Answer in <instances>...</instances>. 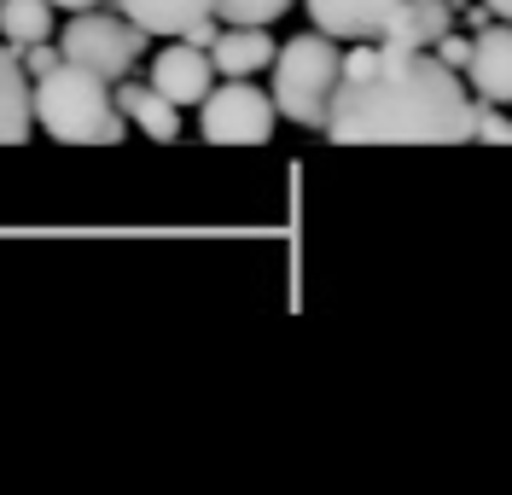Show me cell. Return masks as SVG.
I'll return each mask as SVG.
<instances>
[{
  "mask_svg": "<svg viewBox=\"0 0 512 495\" xmlns=\"http://www.w3.org/2000/svg\"><path fill=\"white\" fill-rule=\"evenodd\" d=\"M472 140H483V146H512V117H501L495 99H472Z\"/></svg>",
  "mask_w": 512,
  "mask_h": 495,
  "instance_id": "cell-16",
  "label": "cell"
},
{
  "mask_svg": "<svg viewBox=\"0 0 512 495\" xmlns=\"http://www.w3.org/2000/svg\"><path fill=\"white\" fill-rule=\"evenodd\" d=\"M454 18H460L454 0H408V18L396 30V47H437L448 30H460Z\"/></svg>",
  "mask_w": 512,
  "mask_h": 495,
  "instance_id": "cell-13",
  "label": "cell"
},
{
  "mask_svg": "<svg viewBox=\"0 0 512 495\" xmlns=\"http://www.w3.org/2000/svg\"><path fill=\"white\" fill-rule=\"evenodd\" d=\"M274 123H280V105L274 94L251 88V76H222L198 105V134L210 146H268Z\"/></svg>",
  "mask_w": 512,
  "mask_h": 495,
  "instance_id": "cell-5",
  "label": "cell"
},
{
  "mask_svg": "<svg viewBox=\"0 0 512 495\" xmlns=\"http://www.w3.org/2000/svg\"><path fill=\"white\" fill-rule=\"evenodd\" d=\"M53 6H64V12H94V6H105V0H53Z\"/></svg>",
  "mask_w": 512,
  "mask_h": 495,
  "instance_id": "cell-20",
  "label": "cell"
},
{
  "mask_svg": "<svg viewBox=\"0 0 512 495\" xmlns=\"http://www.w3.org/2000/svg\"><path fill=\"white\" fill-rule=\"evenodd\" d=\"M472 41H478V35L448 30L443 41H437V59H443V65H454V70H466V65H472Z\"/></svg>",
  "mask_w": 512,
  "mask_h": 495,
  "instance_id": "cell-18",
  "label": "cell"
},
{
  "mask_svg": "<svg viewBox=\"0 0 512 495\" xmlns=\"http://www.w3.org/2000/svg\"><path fill=\"white\" fill-rule=\"evenodd\" d=\"M315 30L338 35V41H396L408 0H303Z\"/></svg>",
  "mask_w": 512,
  "mask_h": 495,
  "instance_id": "cell-6",
  "label": "cell"
},
{
  "mask_svg": "<svg viewBox=\"0 0 512 495\" xmlns=\"http://www.w3.org/2000/svg\"><path fill=\"white\" fill-rule=\"evenodd\" d=\"M489 24H495V6H489V0H472V6H466V30L478 35V30H489Z\"/></svg>",
  "mask_w": 512,
  "mask_h": 495,
  "instance_id": "cell-19",
  "label": "cell"
},
{
  "mask_svg": "<svg viewBox=\"0 0 512 495\" xmlns=\"http://www.w3.org/2000/svg\"><path fill=\"white\" fill-rule=\"evenodd\" d=\"M466 70L437 59V47L355 41L344 82L326 111L332 146H460L472 140Z\"/></svg>",
  "mask_w": 512,
  "mask_h": 495,
  "instance_id": "cell-1",
  "label": "cell"
},
{
  "mask_svg": "<svg viewBox=\"0 0 512 495\" xmlns=\"http://www.w3.org/2000/svg\"><path fill=\"white\" fill-rule=\"evenodd\" d=\"M35 129V94L18 47L0 35V146H24Z\"/></svg>",
  "mask_w": 512,
  "mask_h": 495,
  "instance_id": "cell-8",
  "label": "cell"
},
{
  "mask_svg": "<svg viewBox=\"0 0 512 495\" xmlns=\"http://www.w3.org/2000/svg\"><path fill=\"white\" fill-rule=\"evenodd\" d=\"M489 6H495V18H501V24H512V0H489Z\"/></svg>",
  "mask_w": 512,
  "mask_h": 495,
  "instance_id": "cell-21",
  "label": "cell"
},
{
  "mask_svg": "<svg viewBox=\"0 0 512 495\" xmlns=\"http://www.w3.org/2000/svg\"><path fill=\"white\" fill-rule=\"evenodd\" d=\"M123 18H134L146 35H187L216 18V0H111Z\"/></svg>",
  "mask_w": 512,
  "mask_h": 495,
  "instance_id": "cell-12",
  "label": "cell"
},
{
  "mask_svg": "<svg viewBox=\"0 0 512 495\" xmlns=\"http://www.w3.org/2000/svg\"><path fill=\"white\" fill-rule=\"evenodd\" d=\"M466 82L478 88V99H495V105H512V24H489L472 41V65H466Z\"/></svg>",
  "mask_w": 512,
  "mask_h": 495,
  "instance_id": "cell-9",
  "label": "cell"
},
{
  "mask_svg": "<svg viewBox=\"0 0 512 495\" xmlns=\"http://www.w3.org/2000/svg\"><path fill=\"white\" fill-rule=\"evenodd\" d=\"M338 82H344V53H338V35L326 30L291 35L274 59V105L297 129H326Z\"/></svg>",
  "mask_w": 512,
  "mask_h": 495,
  "instance_id": "cell-3",
  "label": "cell"
},
{
  "mask_svg": "<svg viewBox=\"0 0 512 495\" xmlns=\"http://www.w3.org/2000/svg\"><path fill=\"white\" fill-rule=\"evenodd\" d=\"M0 35L18 53L35 41H53V0H0Z\"/></svg>",
  "mask_w": 512,
  "mask_h": 495,
  "instance_id": "cell-14",
  "label": "cell"
},
{
  "mask_svg": "<svg viewBox=\"0 0 512 495\" xmlns=\"http://www.w3.org/2000/svg\"><path fill=\"white\" fill-rule=\"evenodd\" d=\"M18 59H24V70H30V76H53V70L64 65V47H53V41H35V47H24Z\"/></svg>",
  "mask_w": 512,
  "mask_h": 495,
  "instance_id": "cell-17",
  "label": "cell"
},
{
  "mask_svg": "<svg viewBox=\"0 0 512 495\" xmlns=\"http://www.w3.org/2000/svg\"><path fill=\"white\" fill-rule=\"evenodd\" d=\"M210 59H216L222 76H256V70H274L280 47H274L268 24H227L210 47Z\"/></svg>",
  "mask_w": 512,
  "mask_h": 495,
  "instance_id": "cell-11",
  "label": "cell"
},
{
  "mask_svg": "<svg viewBox=\"0 0 512 495\" xmlns=\"http://www.w3.org/2000/svg\"><path fill=\"white\" fill-rule=\"evenodd\" d=\"M146 82H152L163 99H175V105L187 111V105H204V99H210V88L222 82V70H216V59H210V47H192L187 35H181L175 47H163L158 59H152Z\"/></svg>",
  "mask_w": 512,
  "mask_h": 495,
  "instance_id": "cell-7",
  "label": "cell"
},
{
  "mask_svg": "<svg viewBox=\"0 0 512 495\" xmlns=\"http://www.w3.org/2000/svg\"><path fill=\"white\" fill-rule=\"evenodd\" d=\"M111 94H117V105H123V117L134 123V129L146 134V140H181V105L175 99H163L152 82H134V76H123V82H111Z\"/></svg>",
  "mask_w": 512,
  "mask_h": 495,
  "instance_id": "cell-10",
  "label": "cell"
},
{
  "mask_svg": "<svg viewBox=\"0 0 512 495\" xmlns=\"http://www.w3.org/2000/svg\"><path fill=\"white\" fill-rule=\"evenodd\" d=\"M297 0H216V18L222 24H274L286 18Z\"/></svg>",
  "mask_w": 512,
  "mask_h": 495,
  "instance_id": "cell-15",
  "label": "cell"
},
{
  "mask_svg": "<svg viewBox=\"0 0 512 495\" xmlns=\"http://www.w3.org/2000/svg\"><path fill=\"white\" fill-rule=\"evenodd\" d=\"M146 41L152 35L140 30L134 18H123V12H70V24H64L59 47L70 65L94 70V76H105V82H123V76H134V65H140V53H146Z\"/></svg>",
  "mask_w": 512,
  "mask_h": 495,
  "instance_id": "cell-4",
  "label": "cell"
},
{
  "mask_svg": "<svg viewBox=\"0 0 512 495\" xmlns=\"http://www.w3.org/2000/svg\"><path fill=\"white\" fill-rule=\"evenodd\" d=\"M35 123L64 146H117L128 134V117L111 82L70 59L53 76H35Z\"/></svg>",
  "mask_w": 512,
  "mask_h": 495,
  "instance_id": "cell-2",
  "label": "cell"
}]
</instances>
